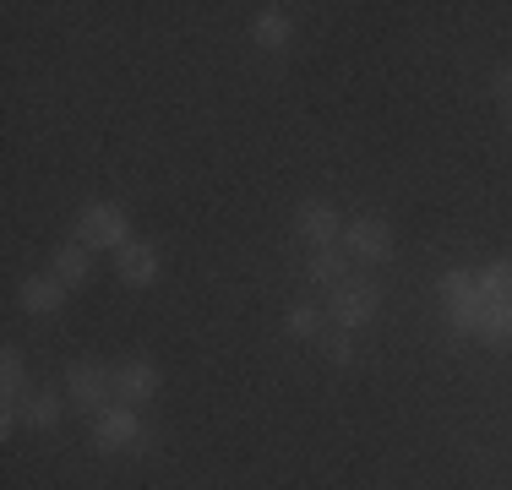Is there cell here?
<instances>
[{"instance_id":"obj_18","label":"cell","mask_w":512,"mask_h":490,"mask_svg":"<svg viewBox=\"0 0 512 490\" xmlns=\"http://www.w3.org/2000/svg\"><path fill=\"white\" fill-rule=\"evenodd\" d=\"M0 382H6V409H17L22 403V354L17 349L0 354Z\"/></svg>"},{"instance_id":"obj_10","label":"cell","mask_w":512,"mask_h":490,"mask_svg":"<svg viewBox=\"0 0 512 490\" xmlns=\"http://www.w3.org/2000/svg\"><path fill=\"white\" fill-rule=\"evenodd\" d=\"M251 39L262 44V49H284L289 39H295V17H289L284 6H267V11H256V17H251Z\"/></svg>"},{"instance_id":"obj_16","label":"cell","mask_w":512,"mask_h":490,"mask_svg":"<svg viewBox=\"0 0 512 490\" xmlns=\"http://www.w3.org/2000/svg\"><path fill=\"white\" fill-rule=\"evenodd\" d=\"M480 294L485 300H512V256H502V262H491L480 273Z\"/></svg>"},{"instance_id":"obj_3","label":"cell","mask_w":512,"mask_h":490,"mask_svg":"<svg viewBox=\"0 0 512 490\" xmlns=\"http://www.w3.org/2000/svg\"><path fill=\"white\" fill-rule=\"evenodd\" d=\"M442 300H447V316H453V333H474L480 327V311H485L480 273H469V267L442 273Z\"/></svg>"},{"instance_id":"obj_14","label":"cell","mask_w":512,"mask_h":490,"mask_svg":"<svg viewBox=\"0 0 512 490\" xmlns=\"http://www.w3.org/2000/svg\"><path fill=\"white\" fill-rule=\"evenodd\" d=\"M55 278H60V284H88V245H82V240H71V245H60V251H55Z\"/></svg>"},{"instance_id":"obj_9","label":"cell","mask_w":512,"mask_h":490,"mask_svg":"<svg viewBox=\"0 0 512 490\" xmlns=\"http://www.w3.org/2000/svg\"><path fill=\"white\" fill-rule=\"evenodd\" d=\"M115 273H120V284H131V289L153 284L158 278V245L153 240H126L115 251Z\"/></svg>"},{"instance_id":"obj_11","label":"cell","mask_w":512,"mask_h":490,"mask_svg":"<svg viewBox=\"0 0 512 490\" xmlns=\"http://www.w3.org/2000/svg\"><path fill=\"white\" fill-rule=\"evenodd\" d=\"M306 278H311V284L338 289L349 278V251H338V245H316V251L306 256Z\"/></svg>"},{"instance_id":"obj_6","label":"cell","mask_w":512,"mask_h":490,"mask_svg":"<svg viewBox=\"0 0 512 490\" xmlns=\"http://www.w3.org/2000/svg\"><path fill=\"white\" fill-rule=\"evenodd\" d=\"M344 251H349V262H387L393 256V229L376 224V218H355L344 229Z\"/></svg>"},{"instance_id":"obj_15","label":"cell","mask_w":512,"mask_h":490,"mask_svg":"<svg viewBox=\"0 0 512 490\" xmlns=\"http://www.w3.org/2000/svg\"><path fill=\"white\" fill-rule=\"evenodd\" d=\"M22 403H28L22 414H28L33 431H55V425H60V398H55V392H33V398H22Z\"/></svg>"},{"instance_id":"obj_1","label":"cell","mask_w":512,"mask_h":490,"mask_svg":"<svg viewBox=\"0 0 512 490\" xmlns=\"http://www.w3.org/2000/svg\"><path fill=\"white\" fill-rule=\"evenodd\" d=\"M126 207L120 202H88L77 213V240L88 245V251H120L131 235H126Z\"/></svg>"},{"instance_id":"obj_12","label":"cell","mask_w":512,"mask_h":490,"mask_svg":"<svg viewBox=\"0 0 512 490\" xmlns=\"http://www.w3.org/2000/svg\"><path fill=\"white\" fill-rule=\"evenodd\" d=\"M60 305H66V284H60V278H28V284H22V311L55 316Z\"/></svg>"},{"instance_id":"obj_2","label":"cell","mask_w":512,"mask_h":490,"mask_svg":"<svg viewBox=\"0 0 512 490\" xmlns=\"http://www.w3.org/2000/svg\"><path fill=\"white\" fill-rule=\"evenodd\" d=\"M382 311V289L376 284H365V278H344L338 289H327V316H333L338 327H365L371 316Z\"/></svg>"},{"instance_id":"obj_17","label":"cell","mask_w":512,"mask_h":490,"mask_svg":"<svg viewBox=\"0 0 512 490\" xmlns=\"http://www.w3.org/2000/svg\"><path fill=\"white\" fill-rule=\"evenodd\" d=\"M284 327L295 338H322V311H316V305H289Z\"/></svg>"},{"instance_id":"obj_20","label":"cell","mask_w":512,"mask_h":490,"mask_svg":"<svg viewBox=\"0 0 512 490\" xmlns=\"http://www.w3.org/2000/svg\"><path fill=\"white\" fill-rule=\"evenodd\" d=\"M491 93L512 109V66H496V71H491Z\"/></svg>"},{"instance_id":"obj_21","label":"cell","mask_w":512,"mask_h":490,"mask_svg":"<svg viewBox=\"0 0 512 490\" xmlns=\"http://www.w3.org/2000/svg\"><path fill=\"white\" fill-rule=\"evenodd\" d=\"M507 137H512V115H507Z\"/></svg>"},{"instance_id":"obj_8","label":"cell","mask_w":512,"mask_h":490,"mask_svg":"<svg viewBox=\"0 0 512 490\" xmlns=\"http://www.w3.org/2000/svg\"><path fill=\"white\" fill-rule=\"evenodd\" d=\"M158 387H164V376H158V365L153 360H120V371H115V398L120 403H148L158 398Z\"/></svg>"},{"instance_id":"obj_7","label":"cell","mask_w":512,"mask_h":490,"mask_svg":"<svg viewBox=\"0 0 512 490\" xmlns=\"http://www.w3.org/2000/svg\"><path fill=\"white\" fill-rule=\"evenodd\" d=\"M71 403L88 414L109 409V398H115V371H99V365H71Z\"/></svg>"},{"instance_id":"obj_5","label":"cell","mask_w":512,"mask_h":490,"mask_svg":"<svg viewBox=\"0 0 512 490\" xmlns=\"http://www.w3.org/2000/svg\"><path fill=\"white\" fill-rule=\"evenodd\" d=\"M344 229H349V224L338 218V207L322 202V196H311V202L295 207V235L311 240V251H316V245H338V235H344Z\"/></svg>"},{"instance_id":"obj_19","label":"cell","mask_w":512,"mask_h":490,"mask_svg":"<svg viewBox=\"0 0 512 490\" xmlns=\"http://www.w3.org/2000/svg\"><path fill=\"white\" fill-rule=\"evenodd\" d=\"M322 354L333 365H355V338H349V327H333V333H322Z\"/></svg>"},{"instance_id":"obj_4","label":"cell","mask_w":512,"mask_h":490,"mask_svg":"<svg viewBox=\"0 0 512 490\" xmlns=\"http://www.w3.org/2000/svg\"><path fill=\"white\" fill-rule=\"evenodd\" d=\"M93 441H99L104 452H120V447H137L142 441V420L131 403H109V409L93 414Z\"/></svg>"},{"instance_id":"obj_13","label":"cell","mask_w":512,"mask_h":490,"mask_svg":"<svg viewBox=\"0 0 512 490\" xmlns=\"http://www.w3.org/2000/svg\"><path fill=\"white\" fill-rule=\"evenodd\" d=\"M485 343H496V349H507L512 343V300H485L480 311V327H474Z\"/></svg>"}]
</instances>
